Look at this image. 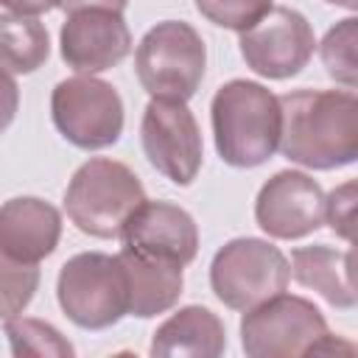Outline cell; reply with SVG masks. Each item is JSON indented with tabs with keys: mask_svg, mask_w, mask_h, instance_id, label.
I'll return each mask as SVG.
<instances>
[{
	"mask_svg": "<svg viewBox=\"0 0 358 358\" xmlns=\"http://www.w3.org/2000/svg\"><path fill=\"white\" fill-rule=\"evenodd\" d=\"M3 8H8L11 14H25V17H39L48 14L59 6V0H0Z\"/></svg>",
	"mask_w": 358,
	"mask_h": 358,
	"instance_id": "cell-25",
	"label": "cell"
},
{
	"mask_svg": "<svg viewBox=\"0 0 358 358\" xmlns=\"http://www.w3.org/2000/svg\"><path fill=\"white\" fill-rule=\"evenodd\" d=\"M6 338L11 344V352L17 358L22 355H48V358H73L76 350L73 344L50 324L42 319H31V316H11L6 319Z\"/></svg>",
	"mask_w": 358,
	"mask_h": 358,
	"instance_id": "cell-19",
	"label": "cell"
},
{
	"mask_svg": "<svg viewBox=\"0 0 358 358\" xmlns=\"http://www.w3.org/2000/svg\"><path fill=\"white\" fill-rule=\"evenodd\" d=\"M280 145L285 159L310 171H336L358 157V98L352 90H294L280 95Z\"/></svg>",
	"mask_w": 358,
	"mask_h": 358,
	"instance_id": "cell-1",
	"label": "cell"
},
{
	"mask_svg": "<svg viewBox=\"0 0 358 358\" xmlns=\"http://www.w3.org/2000/svg\"><path fill=\"white\" fill-rule=\"evenodd\" d=\"M17 109H20V87H17V78L6 67H0V134L14 123Z\"/></svg>",
	"mask_w": 358,
	"mask_h": 358,
	"instance_id": "cell-24",
	"label": "cell"
},
{
	"mask_svg": "<svg viewBox=\"0 0 358 358\" xmlns=\"http://www.w3.org/2000/svg\"><path fill=\"white\" fill-rule=\"evenodd\" d=\"M218 157L232 168H257L280 145V98L246 78L221 84L210 103Z\"/></svg>",
	"mask_w": 358,
	"mask_h": 358,
	"instance_id": "cell-2",
	"label": "cell"
},
{
	"mask_svg": "<svg viewBox=\"0 0 358 358\" xmlns=\"http://www.w3.org/2000/svg\"><path fill=\"white\" fill-rule=\"evenodd\" d=\"M140 143L148 162L173 185H190L204 159L201 129L185 101L151 98L140 120Z\"/></svg>",
	"mask_w": 358,
	"mask_h": 358,
	"instance_id": "cell-9",
	"label": "cell"
},
{
	"mask_svg": "<svg viewBox=\"0 0 358 358\" xmlns=\"http://www.w3.org/2000/svg\"><path fill=\"white\" fill-rule=\"evenodd\" d=\"M59 50L64 64L78 76H95L112 70L131 53V31L123 20V11H70L59 31Z\"/></svg>",
	"mask_w": 358,
	"mask_h": 358,
	"instance_id": "cell-12",
	"label": "cell"
},
{
	"mask_svg": "<svg viewBox=\"0 0 358 358\" xmlns=\"http://www.w3.org/2000/svg\"><path fill=\"white\" fill-rule=\"evenodd\" d=\"M123 249L187 266L199 255V227L193 215L171 201H143L120 232Z\"/></svg>",
	"mask_w": 358,
	"mask_h": 358,
	"instance_id": "cell-13",
	"label": "cell"
},
{
	"mask_svg": "<svg viewBox=\"0 0 358 358\" xmlns=\"http://www.w3.org/2000/svg\"><path fill=\"white\" fill-rule=\"evenodd\" d=\"M327 333L322 310L294 294H274L243 310L241 347L249 358H294L310 355L313 344Z\"/></svg>",
	"mask_w": 358,
	"mask_h": 358,
	"instance_id": "cell-8",
	"label": "cell"
},
{
	"mask_svg": "<svg viewBox=\"0 0 358 358\" xmlns=\"http://www.w3.org/2000/svg\"><path fill=\"white\" fill-rule=\"evenodd\" d=\"M50 56L48 28L36 17L0 14V67L8 73H34Z\"/></svg>",
	"mask_w": 358,
	"mask_h": 358,
	"instance_id": "cell-18",
	"label": "cell"
},
{
	"mask_svg": "<svg viewBox=\"0 0 358 358\" xmlns=\"http://www.w3.org/2000/svg\"><path fill=\"white\" fill-rule=\"evenodd\" d=\"M227 350V330L224 322L204 305H185L171 313L157 333L151 336V355L173 358V355H193V358H218Z\"/></svg>",
	"mask_w": 358,
	"mask_h": 358,
	"instance_id": "cell-16",
	"label": "cell"
},
{
	"mask_svg": "<svg viewBox=\"0 0 358 358\" xmlns=\"http://www.w3.org/2000/svg\"><path fill=\"white\" fill-rule=\"evenodd\" d=\"M288 257L263 238H232L210 263L213 294L232 310H249L288 288Z\"/></svg>",
	"mask_w": 358,
	"mask_h": 358,
	"instance_id": "cell-6",
	"label": "cell"
},
{
	"mask_svg": "<svg viewBox=\"0 0 358 358\" xmlns=\"http://www.w3.org/2000/svg\"><path fill=\"white\" fill-rule=\"evenodd\" d=\"M271 6L274 0H196V8L207 22L238 34L252 28Z\"/></svg>",
	"mask_w": 358,
	"mask_h": 358,
	"instance_id": "cell-22",
	"label": "cell"
},
{
	"mask_svg": "<svg viewBox=\"0 0 358 358\" xmlns=\"http://www.w3.org/2000/svg\"><path fill=\"white\" fill-rule=\"evenodd\" d=\"M50 117L56 131L76 148L101 151L123 134V101L117 90L95 76H73L53 87Z\"/></svg>",
	"mask_w": 358,
	"mask_h": 358,
	"instance_id": "cell-7",
	"label": "cell"
},
{
	"mask_svg": "<svg viewBox=\"0 0 358 358\" xmlns=\"http://www.w3.org/2000/svg\"><path fill=\"white\" fill-rule=\"evenodd\" d=\"M241 56L263 78H291L302 73L316 50V36L305 14L288 6H271L252 28L241 31Z\"/></svg>",
	"mask_w": 358,
	"mask_h": 358,
	"instance_id": "cell-10",
	"label": "cell"
},
{
	"mask_svg": "<svg viewBox=\"0 0 358 358\" xmlns=\"http://www.w3.org/2000/svg\"><path fill=\"white\" fill-rule=\"evenodd\" d=\"M327 3L341 6V8H350V11H355V8H358V0H327Z\"/></svg>",
	"mask_w": 358,
	"mask_h": 358,
	"instance_id": "cell-27",
	"label": "cell"
},
{
	"mask_svg": "<svg viewBox=\"0 0 358 358\" xmlns=\"http://www.w3.org/2000/svg\"><path fill=\"white\" fill-rule=\"evenodd\" d=\"M207 48L199 31L182 20H162L145 31L134 50L140 87L151 98L190 101L201 87Z\"/></svg>",
	"mask_w": 358,
	"mask_h": 358,
	"instance_id": "cell-4",
	"label": "cell"
},
{
	"mask_svg": "<svg viewBox=\"0 0 358 358\" xmlns=\"http://www.w3.org/2000/svg\"><path fill=\"white\" fill-rule=\"evenodd\" d=\"M352 218H355V182H344L330 196H324V221L336 235L344 241L352 238Z\"/></svg>",
	"mask_w": 358,
	"mask_h": 358,
	"instance_id": "cell-23",
	"label": "cell"
},
{
	"mask_svg": "<svg viewBox=\"0 0 358 358\" xmlns=\"http://www.w3.org/2000/svg\"><path fill=\"white\" fill-rule=\"evenodd\" d=\"M56 299L64 316L84 330H106L129 313V285L117 255H73L56 280Z\"/></svg>",
	"mask_w": 358,
	"mask_h": 358,
	"instance_id": "cell-5",
	"label": "cell"
},
{
	"mask_svg": "<svg viewBox=\"0 0 358 358\" xmlns=\"http://www.w3.org/2000/svg\"><path fill=\"white\" fill-rule=\"evenodd\" d=\"M39 263H25L0 249V319L22 313L39 288Z\"/></svg>",
	"mask_w": 358,
	"mask_h": 358,
	"instance_id": "cell-21",
	"label": "cell"
},
{
	"mask_svg": "<svg viewBox=\"0 0 358 358\" xmlns=\"http://www.w3.org/2000/svg\"><path fill=\"white\" fill-rule=\"evenodd\" d=\"M145 201L140 176L109 157H92L76 168L64 190L67 218L92 238H120L131 213Z\"/></svg>",
	"mask_w": 358,
	"mask_h": 358,
	"instance_id": "cell-3",
	"label": "cell"
},
{
	"mask_svg": "<svg viewBox=\"0 0 358 358\" xmlns=\"http://www.w3.org/2000/svg\"><path fill=\"white\" fill-rule=\"evenodd\" d=\"M355 48H358V20L355 17H347V20L336 22L319 45L322 64H324L327 76L336 84H341L344 90H355V84H358Z\"/></svg>",
	"mask_w": 358,
	"mask_h": 358,
	"instance_id": "cell-20",
	"label": "cell"
},
{
	"mask_svg": "<svg viewBox=\"0 0 358 358\" xmlns=\"http://www.w3.org/2000/svg\"><path fill=\"white\" fill-rule=\"evenodd\" d=\"M62 213L36 196H14L0 204V249L17 260L39 263L56 252Z\"/></svg>",
	"mask_w": 358,
	"mask_h": 358,
	"instance_id": "cell-14",
	"label": "cell"
},
{
	"mask_svg": "<svg viewBox=\"0 0 358 358\" xmlns=\"http://www.w3.org/2000/svg\"><path fill=\"white\" fill-rule=\"evenodd\" d=\"M291 277L316 291L333 308L352 310L355 308V282H352V252L333 249L327 243L299 246L291 252Z\"/></svg>",
	"mask_w": 358,
	"mask_h": 358,
	"instance_id": "cell-17",
	"label": "cell"
},
{
	"mask_svg": "<svg viewBox=\"0 0 358 358\" xmlns=\"http://www.w3.org/2000/svg\"><path fill=\"white\" fill-rule=\"evenodd\" d=\"M129 6V0H59V8L70 11H81V8H109V11H123Z\"/></svg>",
	"mask_w": 358,
	"mask_h": 358,
	"instance_id": "cell-26",
	"label": "cell"
},
{
	"mask_svg": "<svg viewBox=\"0 0 358 358\" xmlns=\"http://www.w3.org/2000/svg\"><path fill=\"white\" fill-rule=\"evenodd\" d=\"M255 221L268 238H305L324 224V190L302 171H277L255 199Z\"/></svg>",
	"mask_w": 358,
	"mask_h": 358,
	"instance_id": "cell-11",
	"label": "cell"
},
{
	"mask_svg": "<svg viewBox=\"0 0 358 358\" xmlns=\"http://www.w3.org/2000/svg\"><path fill=\"white\" fill-rule=\"evenodd\" d=\"M117 260L129 285V316L151 319L171 310L182 296V266L162 257H148L131 249H120Z\"/></svg>",
	"mask_w": 358,
	"mask_h": 358,
	"instance_id": "cell-15",
	"label": "cell"
}]
</instances>
